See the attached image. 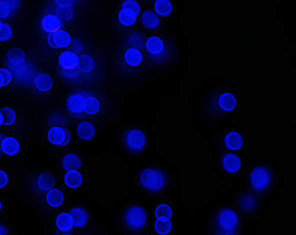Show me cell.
Instances as JSON below:
<instances>
[{
	"label": "cell",
	"instance_id": "27",
	"mask_svg": "<svg viewBox=\"0 0 296 235\" xmlns=\"http://www.w3.org/2000/svg\"><path fill=\"white\" fill-rule=\"evenodd\" d=\"M118 19H119V22L122 26L130 28V26H133L136 24L138 14L128 8H121L119 11V14H118Z\"/></svg>",
	"mask_w": 296,
	"mask_h": 235
},
{
	"label": "cell",
	"instance_id": "15",
	"mask_svg": "<svg viewBox=\"0 0 296 235\" xmlns=\"http://www.w3.org/2000/svg\"><path fill=\"white\" fill-rule=\"evenodd\" d=\"M85 98V93L76 92L70 94L66 100L67 110L72 114H82V102Z\"/></svg>",
	"mask_w": 296,
	"mask_h": 235
},
{
	"label": "cell",
	"instance_id": "9",
	"mask_svg": "<svg viewBox=\"0 0 296 235\" xmlns=\"http://www.w3.org/2000/svg\"><path fill=\"white\" fill-rule=\"evenodd\" d=\"M8 64L16 74H22L28 68V60L22 50H11L8 54Z\"/></svg>",
	"mask_w": 296,
	"mask_h": 235
},
{
	"label": "cell",
	"instance_id": "23",
	"mask_svg": "<svg viewBox=\"0 0 296 235\" xmlns=\"http://www.w3.org/2000/svg\"><path fill=\"white\" fill-rule=\"evenodd\" d=\"M56 226L60 232L62 233H68L72 230L73 226V218L70 216V213H59L56 218Z\"/></svg>",
	"mask_w": 296,
	"mask_h": 235
},
{
	"label": "cell",
	"instance_id": "16",
	"mask_svg": "<svg viewBox=\"0 0 296 235\" xmlns=\"http://www.w3.org/2000/svg\"><path fill=\"white\" fill-rule=\"evenodd\" d=\"M33 85H34L36 90L40 93H47L52 90L53 87V79L52 76L47 73H38L34 76L33 80Z\"/></svg>",
	"mask_w": 296,
	"mask_h": 235
},
{
	"label": "cell",
	"instance_id": "25",
	"mask_svg": "<svg viewBox=\"0 0 296 235\" xmlns=\"http://www.w3.org/2000/svg\"><path fill=\"white\" fill-rule=\"evenodd\" d=\"M70 216L73 218V226L74 227H84L88 221V214L82 207H74L70 210Z\"/></svg>",
	"mask_w": 296,
	"mask_h": 235
},
{
	"label": "cell",
	"instance_id": "21",
	"mask_svg": "<svg viewBox=\"0 0 296 235\" xmlns=\"http://www.w3.org/2000/svg\"><path fill=\"white\" fill-rule=\"evenodd\" d=\"M76 136L82 140L90 141L96 136V126L90 122H82L76 126Z\"/></svg>",
	"mask_w": 296,
	"mask_h": 235
},
{
	"label": "cell",
	"instance_id": "45",
	"mask_svg": "<svg viewBox=\"0 0 296 235\" xmlns=\"http://www.w3.org/2000/svg\"><path fill=\"white\" fill-rule=\"evenodd\" d=\"M218 235H236V233H222V232H218Z\"/></svg>",
	"mask_w": 296,
	"mask_h": 235
},
{
	"label": "cell",
	"instance_id": "29",
	"mask_svg": "<svg viewBox=\"0 0 296 235\" xmlns=\"http://www.w3.org/2000/svg\"><path fill=\"white\" fill-rule=\"evenodd\" d=\"M173 11V5L170 0H156L154 2V13L158 16H170Z\"/></svg>",
	"mask_w": 296,
	"mask_h": 235
},
{
	"label": "cell",
	"instance_id": "17",
	"mask_svg": "<svg viewBox=\"0 0 296 235\" xmlns=\"http://www.w3.org/2000/svg\"><path fill=\"white\" fill-rule=\"evenodd\" d=\"M124 62L127 66L130 67H136L140 66L144 62V54L140 50L128 47L124 53Z\"/></svg>",
	"mask_w": 296,
	"mask_h": 235
},
{
	"label": "cell",
	"instance_id": "40",
	"mask_svg": "<svg viewBox=\"0 0 296 235\" xmlns=\"http://www.w3.org/2000/svg\"><path fill=\"white\" fill-rule=\"evenodd\" d=\"M10 176L5 170H0V188H5L8 184Z\"/></svg>",
	"mask_w": 296,
	"mask_h": 235
},
{
	"label": "cell",
	"instance_id": "8",
	"mask_svg": "<svg viewBox=\"0 0 296 235\" xmlns=\"http://www.w3.org/2000/svg\"><path fill=\"white\" fill-rule=\"evenodd\" d=\"M70 136L68 130L62 126H53L47 130V141L51 145L65 147L70 144Z\"/></svg>",
	"mask_w": 296,
	"mask_h": 235
},
{
	"label": "cell",
	"instance_id": "2",
	"mask_svg": "<svg viewBox=\"0 0 296 235\" xmlns=\"http://www.w3.org/2000/svg\"><path fill=\"white\" fill-rule=\"evenodd\" d=\"M238 106V100L230 92H222L210 102L212 114L214 116H224V114L233 112Z\"/></svg>",
	"mask_w": 296,
	"mask_h": 235
},
{
	"label": "cell",
	"instance_id": "20",
	"mask_svg": "<svg viewBox=\"0 0 296 235\" xmlns=\"http://www.w3.org/2000/svg\"><path fill=\"white\" fill-rule=\"evenodd\" d=\"M84 176L82 174L76 170H67L64 176V184H66L68 188H72V190H76L82 184Z\"/></svg>",
	"mask_w": 296,
	"mask_h": 235
},
{
	"label": "cell",
	"instance_id": "31",
	"mask_svg": "<svg viewBox=\"0 0 296 235\" xmlns=\"http://www.w3.org/2000/svg\"><path fill=\"white\" fill-rule=\"evenodd\" d=\"M94 67H96V62H94L92 56L88 54H82L80 56L79 67H78L80 72L85 73V74H90V73L93 72Z\"/></svg>",
	"mask_w": 296,
	"mask_h": 235
},
{
	"label": "cell",
	"instance_id": "12",
	"mask_svg": "<svg viewBox=\"0 0 296 235\" xmlns=\"http://www.w3.org/2000/svg\"><path fill=\"white\" fill-rule=\"evenodd\" d=\"M80 56L73 51H64L59 56V66L64 70H73L79 67Z\"/></svg>",
	"mask_w": 296,
	"mask_h": 235
},
{
	"label": "cell",
	"instance_id": "36",
	"mask_svg": "<svg viewBox=\"0 0 296 235\" xmlns=\"http://www.w3.org/2000/svg\"><path fill=\"white\" fill-rule=\"evenodd\" d=\"M128 44L130 47H133V48H142L144 46V36L141 34L139 32H134L130 34V39H128Z\"/></svg>",
	"mask_w": 296,
	"mask_h": 235
},
{
	"label": "cell",
	"instance_id": "33",
	"mask_svg": "<svg viewBox=\"0 0 296 235\" xmlns=\"http://www.w3.org/2000/svg\"><path fill=\"white\" fill-rule=\"evenodd\" d=\"M173 228L170 220H160L156 219L154 222V230L159 235H170Z\"/></svg>",
	"mask_w": 296,
	"mask_h": 235
},
{
	"label": "cell",
	"instance_id": "41",
	"mask_svg": "<svg viewBox=\"0 0 296 235\" xmlns=\"http://www.w3.org/2000/svg\"><path fill=\"white\" fill-rule=\"evenodd\" d=\"M58 16L59 18L65 19V20H70V18H72V10L70 8H66V10L58 8Z\"/></svg>",
	"mask_w": 296,
	"mask_h": 235
},
{
	"label": "cell",
	"instance_id": "4",
	"mask_svg": "<svg viewBox=\"0 0 296 235\" xmlns=\"http://www.w3.org/2000/svg\"><path fill=\"white\" fill-rule=\"evenodd\" d=\"M216 227L222 233H234L238 227V216L232 208H222L216 216Z\"/></svg>",
	"mask_w": 296,
	"mask_h": 235
},
{
	"label": "cell",
	"instance_id": "3",
	"mask_svg": "<svg viewBox=\"0 0 296 235\" xmlns=\"http://www.w3.org/2000/svg\"><path fill=\"white\" fill-rule=\"evenodd\" d=\"M124 219H125V224H127V227L136 232L142 230L147 224L146 210H144V207L139 206V204L127 208Z\"/></svg>",
	"mask_w": 296,
	"mask_h": 235
},
{
	"label": "cell",
	"instance_id": "43",
	"mask_svg": "<svg viewBox=\"0 0 296 235\" xmlns=\"http://www.w3.org/2000/svg\"><path fill=\"white\" fill-rule=\"evenodd\" d=\"M8 234V230H6L5 226L0 224V235H6Z\"/></svg>",
	"mask_w": 296,
	"mask_h": 235
},
{
	"label": "cell",
	"instance_id": "13",
	"mask_svg": "<svg viewBox=\"0 0 296 235\" xmlns=\"http://www.w3.org/2000/svg\"><path fill=\"white\" fill-rule=\"evenodd\" d=\"M100 102L96 96L85 93V98L82 102V114L86 116H96L100 112Z\"/></svg>",
	"mask_w": 296,
	"mask_h": 235
},
{
	"label": "cell",
	"instance_id": "46",
	"mask_svg": "<svg viewBox=\"0 0 296 235\" xmlns=\"http://www.w3.org/2000/svg\"><path fill=\"white\" fill-rule=\"evenodd\" d=\"M4 125V122H2V110H0V126Z\"/></svg>",
	"mask_w": 296,
	"mask_h": 235
},
{
	"label": "cell",
	"instance_id": "6",
	"mask_svg": "<svg viewBox=\"0 0 296 235\" xmlns=\"http://www.w3.org/2000/svg\"><path fill=\"white\" fill-rule=\"evenodd\" d=\"M144 48H146L148 56L153 59L160 60L166 56V44L159 36H148L144 42Z\"/></svg>",
	"mask_w": 296,
	"mask_h": 235
},
{
	"label": "cell",
	"instance_id": "42",
	"mask_svg": "<svg viewBox=\"0 0 296 235\" xmlns=\"http://www.w3.org/2000/svg\"><path fill=\"white\" fill-rule=\"evenodd\" d=\"M56 5L58 6L59 8L66 10V8H72L73 2H56Z\"/></svg>",
	"mask_w": 296,
	"mask_h": 235
},
{
	"label": "cell",
	"instance_id": "49",
	"mask_svg": "<svg viewBox=\"0 0 296 235\" xmlns=\"http://www.w3.org/2000/svg\"><path fill=\"white\" fill-rule=\"evenodd\" d=\"M60 235H72V234H70V233H62V234H60Z\"/></svg>",
	"mask_w": 296,
	"mask_h": 235
},
{
	"label": "cell",
	"instance_id": "28",
	"mask_svg": "<svg viewBox=\"0 0 296 235\" xmlns=\"http://www.w3.org/2000/svg\"><path fill=\"white\" fill-rule=\"evenodd\" d=\"M62 168L65 170L66 172L67 170H78L80 167H82V160H80V158L74 153L66 154V156L62 158Z\"/></svg>",
	"mask_w": 296,
	"mask_h": 235
},
{
	"label": "cell",
	"instance_id": "5",
	"mask_svg": "<svg viewBox=\"0 0 296 235\" xmlns=\"http://www.w3.org/2000/svg\"><path fill=\"white\" fill-rule=\"evenodd\" d=\"M272 182V173L267 167L258 166L250 174V184L255 192L262 193L267 190Z\"/></svg>",
	"mask_w": 296,
	"mask_h": 235
},
{
	"label": "cell",
	"instance_id": "11",
	"mask_svg": "<svg viewBox=\"0 0 296 235\" xmlns=\"http://www.w3.org/2000/svg\"><path fill=\"white\" fill-rule=\"evenodd\" d=\"M47 42L52 48H66L72 42V36L66 31H58L47 36Z\"/></svg>",
	"mask_w": 296,
	"mask_h": 235
},
{
	"label": "cell",
	"instance_id": "24",
	"mask_svg": "<svg viewBox=\"0 0 296 235\" xmlns=\"http://www.w3.org/2000/svg\"><path fill=\"white\" fill-rule=\"evenodd\" d=\"M42 28L45 30L46 32L56 33L59 31L60 26H62V22H60V18L56 14H47L42 18Z\"/></svg>",
	"mask_w": 296,
	"mask_h": 235
},
{
	"label": "cell",
	"instance_id": "48",
	"mask_svg": "<svg viewBox=\"0 0 296 235\" xmlns=\"http://www.w3.org/2000/svg\"><path fill=\"white\" fill-rule=\"evenodd\" d=\"M2 210V201H0V210Z\"/></svg>",
	"mask_w": 296,
	"mask_h": 235
},
{
	"label": "cell",
	"instance_id": "51",
	"mask_svg": "<svg viewBox=\"0 0 296 235\" xmlns=\"http://www.w3.org/2000/svg\"><path fill=\"white\" fill-rule=\"evenodd\" d=\"M6 235H12V234H6Z\"/></svg>",
	"mask_w": 296,
	"mask_h": 235
},
{
	"label": "cell",
	"instance_id": "7",
	"mask_svg": "<svg viewBox=\"0 0 296 235\" xmlns=\"http://www.w3.org/2000/svg\"><path fill=\"white\" fill-rule=\"evenodd\" d=\"M125 144L127 148L133 152H141L146 146V134L138 128L130 130L125 136Z\"/></svg>",
	"mask_w": 296,
	"mask_h": 235
},
{
	"label": "cell",
	"instance_id": "10",
	"mask_svg": "<svg viewBox=\"0 0 296 235\" xmlns=\"http://www.w3.org/2000/svg\"><path fill=\"white\" fill-rule=\"evenodd\" d=\"M222 168L230 174H238L241 170L242 161L241 158L235 153H227L221 159Z\"/></svg>",
	"mask_w": 296,
	"mask_h": 235
},
{
	"label": "cell",
	"instance_id": "19",
	"mask_svg": "<svg viewBox=\"0 0 296 235\" xmlns=\"http://www.w3.org/2000/svg\"><path fill=\"white\" fill-rule=\"evenodd\" d=\"M0 150H2V152L6 154V156H16L20 150L19 140L14 136H5L2 141Z\"/></svg>",
	"mask_w": 296,
	"mask_h": 235
},
{
	"label": "cell",
	"instance_id": "30",
	"mask_svg": "<svg viewBox=\"0 0 296 235\" xmlns=\"http://www.w3.org/2000/svg\"><path fill=\"white\" fill-rule=\"evenodd\" d=\"M238 206L244 212H253L256 207V199L252 193H244L238 200Z\"/></svg>",
	"mask_w": 296,
	"mask_h": 235
},
{
	"label": "cell",
	"instance_id": "39",
	"mask_svg": "<svg viewBox=\"0 0 296 235\" xmlns=\"http://www.w3.org/2000/svg\"><path fill=\"white\" fill-rule=\"evenodd\" d=\"M0 73H2V78H4V80H5V85L6 86L10 85V84H11L12 80H13L12 73L10 72L8 68H0Z\"/></svg>",
	"mask_w": 296,
	"mask_h": 235
},
{
	"label": "cell",
	"instance_id": "44",
	"mask_svg": "<svg viewBox=\"0 0 296 235\" xmlns=\"http://www.w3.org/2000/svg\"><path fill=\"white\" fill-rule=\"evenodd\" d=\"M6 85H5V80H4V78H2V73H0V88H2V87H5Z\"/></svg>",
	"mask_w": 296,
	"mask_h": 235
},
{
	"label": "cell",
	"instance_id": "34",
	"mask_svg": "<svg viewBox=\"0 0 296 235\" xmlns=\"http://www.w3.org/2000/svg\"><path fill=\"white\" fill-rule=\"evenodd\" d=\"M18 5H20L19 2H0V18H8Z\"/></svg>",
	"mask_w": 296,
	"mask_h": 235
},
{
	"label": "cell",
	"instance_id": "18",
	"mask_svg": "<svg viewBox=\"0 0 296 235\" xmlns=\"http://www.w3.org/2000/svg\"><path fill=\"white\" fill-rule=\"evenodd\" d=\"M141 24L146 30L154 31L160 26V16H158L152 10H144L141 14Z\"/></svg>",
	"mask_w": 296,
	"mask_h": 235
},
{
	"label": "cell",
	"instance_id": "38",
	"mask_svg": "<svg viewBox=\"0 0 296 235\" xmlns=\"http://www.w3.org/2000/svg\"><path fill=\"white\" fill-rule=\"evenodd\" d=\"M121 8H128L130 11L136 12L138 16H139V13L141 12V6L138 2L136 0H126V2H122V5H121Z\"/></svg>",
	"mask_w": 296,
	"mask_h": 235
},
{
	"label": "cell",
	"instance_id": "22",
	"mask_svg": "<svg viewBox=\"0 0 296 235\" xmlns=\"http://www.w3.org/2000/svg\"><path fill=\"white\" fill-rule=\"evenodd\" d=\"M65 196L59 188H52L48 192H46V202L50 207L59 208L64 204Z\"/></svg>",
	"mask_w": 296,
	"mask_h": 235
},
{
	"label": "cell",
	"instance_id": "50",
	"mask_svg": "<svg viewBox=\"0 0 296 235\" xmlns=\"http://www.w3.org/2000/svg\"><path fill=\"white\" fill-rule=\"evenodd\" d=\"M2 20H0V28H2Z\"/></svg>",
	"mask_w": 296,
	"mask_h": 235
},
{
	"label": "cell",
	"instance_id": "37",
	"mask_svg": "<svg viewBox=\"0 0 296 235\" xmlns=\"http://www.w3.org/2000/svg\"><path fill=\"white\" fill-rule=\"evenodd\" d=\"M13 31L12 28L8 24H2V28H0V42H8L12 38Z\"/></svg>",
	"mask_w": 296,
	"mask_h": 235
},
{
	"label": "cell",
	"instance_id": "26",
	"mask_svg": "<svg viewBox=\"0 0 296 235\" xmlns=\"http://www.w3.org/2000/svg\"><path fill=\"white\" fill-rule=\"evenodd\" d=\"M56 179L51 173H42L36 178V187L42 192H48L50 190L54 188Z\"/></svg>",
	"mask_w": 296,
	"mask_h": 235
},
{
	"label": "cell",
	"instance_id": "35",
	"mask_svg": "<svg viewBox=\"0 0 296 235\" xmlns=\"http://www.w3.org/2000/svg\"><path fill=\"white\" fill-rule=\"evenodd\" d=\"M2 122H4V125H13L16 122V112L10 107H5V108L2 110Z\"/></svg>",
	"mask_w": 296,
	"mask_h": 235
},
{
	"label": "cell",
	"instance_id": "32",
	"mask_svg": "<svg viewBox=\"0 0 296 235\" xmlns=\"http://www.w3.org/2000/svg\"><path fill=\"white\" fill-rule=\"evenodd\" d=\"M172 216H173V210L170 204L162 202L159 204L156 207V218L160 220H170Z\"/></svg>",
	"mask_w": 296,
	"mask_h": 235
},
{
	"label": "cell",
	"instance_id": "14",
	"mask_svg": "<svg viewBox=\"0 0 296 235\" xmlns=\"http://www.w3.org/2000/svg\"><path fill=\"white\" fill-rule=\"evenodd\" d=\"M224 145L228 150H240L244 145V139L238 132H228L224 138Z\"/></svg>",
	"mask_w": 296,
	"mask_h": 235
},
{
	"label": "cell",
	"instance_id": "1",
	"mask_svg": "<svg viewBox=\"0 0 296 235\" xmlns=\"http://www.w3.org/2000/svg\"><path fill=\"white\" fill-rule=\"evenodd\" d=\"M166 176L164 170L156 167H148L141 170L139 174V182L144 190L150 192H160L166 186Z\"/></svg>",
	"mask_w": 296,
	"mask_h": 235
},
{
	"label": "cell",
	"instance_id": "47",
	"mask_svg": "<svg viewBox=\"0 0 296 235\" xmlns=\"http://www.w3.org/2000/svg\"><path fill=\"white\" fill-rule=\"evenodd\" d=\"M4 138H5L4 134L0 133V146H2V139H4Z\"/></svg>",
	"mask_w": 296,
	"mask_h": 235
}]
</instances>
